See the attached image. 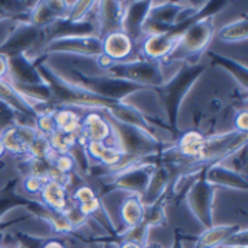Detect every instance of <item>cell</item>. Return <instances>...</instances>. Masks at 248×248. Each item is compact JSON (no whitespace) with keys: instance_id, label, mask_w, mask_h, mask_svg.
Returning a JSON list of instances; mask_svg holds the SVG:
<instances>
[{"instance_id":"26","label":"cell","mask_w":248,"mask_h":248,"mask_svg":"<svg viewBox=\"0 0 248 248\" xmlns=\"http://www.w3.org/2000/svg\"><path fill=\"white\" fill-rule=\"evenodd\" d=\"M44 183L45 180L44 179H39L33 174H26L23 179H22V183H20V187L23 190L25 195H29V196H39L41 195V190L44 187Z\"/></svg>"},{"instance_id":"10","label":"cell","mask_w":248,"mask_h":248,"mask_svg":"<svg viewBox=\"0 0 248 248\" xmlns=\"http://www.w3.org/2000/svg\"><path fill=\"white\" fill-rule=\"evenodd\" d=\"M171 185V167L169 164H160L155 166L153 170L148 185L145 187V192L141 196V201L145 208L154 206L161 202V199L166 196Z\"/></svg>"},{"instance_id":"34","label":"cell","mask_w":248,"mask_h":248,"mask_svg":"<svg viewBox=\"0 0 248 248\" xmlns=\"http://www.w3.org/2000/svg\"><path fill=\"white\" fill-rule=\"evenodd\" d=\"M4 155H6V150H4V147H3V142H1V140H0V160H1Z\"/></svg>"},{"instance_id":"7","label":"cell","mask_w":248,"mask_h":248,"mask_svg":"<svg viewBox=\"0 0 248 248\" xmlns=\"http://www.w3.org/2000/svg\"><path fill=\"white\" fill-rule=\"evenodd\" d=\"M100 45H102V55L106 60H109L112 64L126 62L141 58L138 55L137 42L122 29L112 31L103 35L100 38Z\"/></svg>"},{"instance_id":"24","label":"cell","mask_w":248,"mask_h":248,"mask_svg":"<svg viewBox=\"0 0 248 248\" xmlns=\"http://www.w3.org/2000/svg\"><path fill=\"white\" fill-rule=\"evenodd\" d=\"M35 129L38 131V134L45 135V137H49L55 131L54 119H52V110L42 112V113H38L35 116Z\"/></svg>"},{"instance_id":"8","label":"cell","mask_w":248,"mask_h":248,"mask_svg":"<svg viewBox=\"0 0 248 248\" xmlns=\"http://www.w3.org/2000/svg\"><path fill=\"white\" fill-rule=\"evenodd\" d=\"M81 126H80V140L83 141H97L106 145L116 147L115 132L110 124V119L105 110H83Z\"/></svg>"},{"instance_id":"32","label":"cell","mask_w":248,"mask_h":248,"mask_svg":"<svg viewBox=\"0 0 248 248\" xmlns=\"http://www.w3.org/2000/svg\"><path fill=\"white\" fill-rule=\"evenodd\" d=\"M170 248H185V243L180 238H174L173 240V244H171Z\"/></svg>"},{"instance_id":"9","label":"cell","mask_w":248,"mask_h":248,"mask_svg":"<svg viewBox=\"0 0 248 248\" xmlns=\"http://www.w3.org/2000/svg\"><path fill=\"white\" fill-rule=\"evenodd\" d=\"M116 215L124 227V230L121 232L132 230V228L144 224L145 206L141 201V196L135 195V193L124 192V196L116 203ZM121 232H118V234H121Z\"/></svg>"},{"instance_id":"17","label":"cell","mask_w":248,"mask_h":248,"mask_svg":"<svg viewBox=\"0 0 248 248\" xmlns=\"http://www.w3.org/2000/svg\"><path fill=\"white\" fill-rule=\"evenodd\" d=\"M55 131L67 135H80L81 113L73 108H57L52 110Z\"/></svg>"},{"instance_id":"16","label":"cell","mask_w":248,"mask_h":248,"mask_svg":"<svg viewBox=\"0 0 248 248\" xmlns=\"http://www.w3.org/2000/svg\"><path fill=\"white\" fill-rule=\"evenodd\" d=\"M241 228L247 227H240L237 224H214L212 227L202 230L193 243V248H222L228 238Z\"/></svg>"},{"instance_id":"15","label":"cell","mask_w":248,"mask_h":248,"mask_svg":"<svg viewBox=\"0 0 248 248\" xmlns=\"http://www.w3.org/2000/svg\"><path fill=\"white\" fill-rule=\"evenodd\" d=\"M126 1H99L97 28L99 36L122 29V19L125 13Z\"/></svg>"},{"instance_id":"27","label":"cell","mask_w":248,"mask_h":248,"mask_svg":"<svg viewBox=\"0 0 248 248\" xmlns=\"http://www.w3.org/2000/svg\"><path fill=\"white\" fill-rule=\"evenodd\" d=\"M231 129L238 132V134H244L247 135L248 132V112L247 108H238L232 116V122H231Z\"/></svg>"},{"instance_id":"6","label":"cell","mask_w":248,"mask_h":248,"mask_svg":"<svg viewBox=\"0 0 248 248\" xmlns=\"http://www.w3.org/2000/svg\"><path fill=\"white\" fill-rule=\"evenodd\" d=\"M215 187L211 186L203 177H199L185 193L186 206L190 214L198 219L202 228L212 227V201Z\"/></svg>"},{"instance_id":"11","label":"cell","mask_w":248,"mask_h":248,"mask_svg":"<svg viewBox=\"0 0 248 248\" xmlns=\"http://www.w3.org/2000/svg\"><path fill=\"white\" fill-rule=\"evenodd\" d=\"M15 86H39L44 84V78L38 71V67L23 55L9 57V80Z\"/></svg>"},{"instance_id":"14","label":"cell","mask_w":248,"mask_h":248,"mask_svg":"<svg viewBox=\"0 0 248 248\" xmlns=\"http://www.w3.org/2000/svg\"><path fill=\"white\" fill-rule=\"evenodd\" d=\"M203 179L215 189H230V190H247V177L224 167L219 163H214L206 170Z\"/></svg>"},{"instance_id":"18","label":"cell","mask_w":248,"mask_h":248,"mask_svg":"<svg viewBox=\"0 0 248 248\" xmlns=\"http://www.w3.org/2000/svg\"><path fill=\"white\" fill-rule=\"evenodd\" d=\"M0 102L6 103L17 115L25 116V118H31L32 121H35L36 113L29 106V103L12 87L10 83L3 81V80H0Z\"/></svg>"},{"instance_id":"12","label":"cell","mask_w":248,"mask_h":248,"mask_svg":"<svg viewBox=\"0 0 248 248\" xmlns=\"http://www.w3.org/2000/svg\"><path fill=\"white\" fill-rule=\"evenodd\" d=\"M39 199H41L39 205H42L44 208L49 211L60 212V214H65V211L73 205L65 185L54 179L45 180Z\"/></svg>"},{"instance_id":"23","label":"cell","mask_w":248,"mask_h":248,"mask_svg":"<svg viewBox=\"0 0 248 248\" xmlns=\"http://www.w3.org/2000/svg\"><path fill=\"white\" fill-rule=\"evenodd\" d=\"M52 169L61 174L62 177H70L71 174L77 173V164L74 161V158L71 157V154H52L49 158Z\"/></svg>"},{"instance_id":"30","label":"cell","mask_w":248,"mask_h":248,"mask_svg":"<svg viewBox=\"0 0 248 248\" xmlns=\"http://www.w3.org/2000/svg\"><path fill=\"white\" fill-rule=\"evenodd\" d=\"M0 80H9V57L4 54H0Z\"/></svg>"},{"instance_id":"37","label":"cell","mask_w":248,"mask_h":248,"mask_svg":"<svg viewBox=\"0 0 248 248\" xmlns=\"http://www.w3.org/2000/svg\"><path fill=\"white\" fill-rule=\"evenodd\" d=\"M0 246H1V241H0Z\"/></svg>"},{"instance_id":"33","label":"cell","mask_w":248,"mask_h":248,"mask_svg":"<svg viewBox=\"0 0 248 248\" xmlns=\"http://www.w3.org/2000/svg\"><path fill=\"white\" fill-rule=\"evenodd\" d=\"M100 248H116V243H102Z\"/></svg>"},{"instance_id":"19","label":"cell","mask_w":248,"mask_h":248,"mask_svg":"<svg viewBox=\"0 0 248 248\" xmlns=\"http://www.w3.org/2000/svg\"><path fill=\"white\" fill-rule=\"evenodd\" d=\"M248 38V17L238 19L217 28L214 39L224 44H241L247 42Z\"/></svg>"},{"instance_id":"21","label":"cell","mask_w":248,"mask_h":248,"mask_svg":"<svg viewBox=\"0 0 248 248\" xmlns=\"http://www.w3.org/2000/svg\"><path fill=\"white\" fill-rule=\"evenodd\" d=\"M54 154L49 140L45 135L38 134L33 141L28 145V158L29 160H49Z\"/></svg>"},{"instance_id":"29","label":"cell","mask_w":248,"mask_h":248,"mask_svg":"<svg viewBox=\"0 0 248 248\" xmlns=\"http://www.w3.org/2000/svg\"><path fill=\"white\" fill-rule=\"evenodd\" d=\"M39 248H70L67 246V243L61 238H55V237H49L44 241H41Z\"/></svg>"},{"instance_id":"3","label":"cell","mask_w":248,"mask_h":248,"mask_svg":"<svg viewBox=\"0 0 248 248\" xmlns=\"http://www.w3.org/2000/svg\"><path fill=\"white\" fill-rule=\"evenodd\" d=\"M206 65L202 62L196 64H185L182 68L158 90V94L161 97V103L164 106V110L167 113V118L170 119L171 125L176 124L177 119V110L182 99L189 92L190 86L198 80V77L205 71Z\"/></svg>"},{"instance_id":"20","label":"cell","mask_w":248,"mask_h":248,"mask_svg":"<svg viewBox=\"0 0 248 248\" xmlns=\"http://www.w3.org/2000/svg\"><path fill=\"white\" fill-rule=\"evenodd\" d=\"M0 140L6 150V154H12L15 157H28V144L20 135L16 124L6 128L0 132Z\"/></svg>"},{"instance_id":"28","label":"cell","mask_w":248,"mask_h":248,"mask_svg":"<svg viewBox=\"0 0 248 248\" xmlns=\"http://www.w3.org/2000/svg\"><path fill=\"white\" fill-rule=\"evenodd\" d=\"M16 119H17V113L13 109H10L6 103L0 102V132L15 125Z\"/></svg>"},{"instance_id":"25","label":"cell","mask_w":248,"mask_h":248,"mask_svg":"<svg viewBox=\"0 0 248 248\" xmlns=\"http://www.w3.org/2000/svg\"><path fill=\"white\" fill-rule=\"evenodd\" d=\"M94 198H97L96 196V192L93 190V187H90L86 183L78 185L70 193V201H71L73 205H81V203H86V202H89V201H92Z\"/></svg>"},{"instance_id":"2","label":"cell","mask_w":248,"mask_h":248,"mask_svg":"<svg viewBox=\"0 0 248 248\" xmlns=\"http://www.w3.org/2000/svg\"><path fill=\"white\" fill-rule=\"evenodd\" d=\"M102 76L122 80L140 87H154L160 89L166 84L164 70L161 68L160 62L137 58L126 62L109 64L106 68L102 70Z\"/></svg>"},{"instance_id":"13","label":"cell","mask_w":248,"mask_h":248,"mask_svg":"<svg viewBox=\"0 0 248 248\" xmlns=\"http://www.w3.org/2000/svg\"><path fill=\"white\" fill-rule=\"evenodd\" d=\"M151 1H126L122 19V31L137 44L142 38V25L150 12Z\"/></svg>"},{"instance_id":"35","label":"cell","mask_w":248,"mask_h":248,"mask_svg":"<svg viewBox=\"0 0 248 248\" xmlns=\"http://www.w3.org/2000/svg\"><path fill=\"white\" fill-rule=\"evenodd\" d=\"M100 246H102V244H90L87 248H100Z\"/></svg>"},{"instance_id":"5","label":"cell","mask_w":248,"mask_h":248,"mask_svg":"<svg viewBox=\"0 0 248 248\" xmlns=\"http://www.w3.org/2000/svg\"><path fill=\"white\" fill-rule=\"evenodd\" d=\"M195 20V19H193ZM190 22L179 26L174 31L164 32V33H151V35H144L137 46H138V55L142 60L154 61V62H166L170 54L174 51L177 41L183 32V29L189 25Z\"/></svg>"},{"instance_id":"4","label":"cell","mask_w":248,"mask_h":248,"mask_svg":"<svg viewBox=\"0 0 248 248\" xmlns=\"http://www.w3.org/2000/svg\"><path fill=\"white\" fill-rule=\"evenodd\" d=\"M76 55L84 58H97L102 55L100 38L96 35L68 36L48 41L42 48V55Z\"/></svg>"},{"instance_id":"31","label":"cell","mask_w":248,"mask_h":248,"mask_svg":"<svg viewBox=\"0 0 248 248\" xmlns=\"http://www.w3.org/2000/svg\"><path fill=\"white\" fill-rule=\"evenodd\" d=\"M116 248H145V246L131 240H121L119 243H116Z\"/></svg>"},{"instance_id":"1","label":"cell","mask_w":248,"mask_h":248,"mask_svg":"<svg viewBox=\"0 0 248 248\" xmlns=\"http://www.w3.org/2000/svg\"><path fill=\"white\" fill-rule=\"evenodd\" d=\"M215 31L217 28L214 22V13H205L198 16L183 29L174 51L170 54L166 64H189L190 58L202 57L209 49L215 36Z\"/></svg>"},{"instance_id":"38","label":"cell","mask_w":248,"mask_h":248,"mask_svg":"<svg viewBox=\"0 0 248 248\" xmlns=\"http://www.w3.org/2000/svg\"><path fill=\"white\" fill-rule=\"evenodd\" d=\"M222 248H227V247H222Z\"/></svg>"},{"instance_id":"36","label":"cell","mask_w":248,"mask_h":248,"mask_svg":"<svg viewBox=\"0 0 248 248\" xmlns=\"http://www.w3.org/2000/svg\"><path fill=\"white\" fill-rule=\"evenodd\" d=\"M0 248H9L7 246H0Z\"/></svg>"},{"instance_id":"22","label":"cell","mask_w":248,"mask_h":248,"mask_svg":"<svg viewBox=\"0 0 248 248\" xmlns=\"http://www.w3.org/2000/svg\"><path fill=\"white\" fill-rule=\"evenodd\" d=\"M48 140L55 154H68L71 148L78 142V135H67L60 131H54Z\"/></svg>"}]
</instances>
